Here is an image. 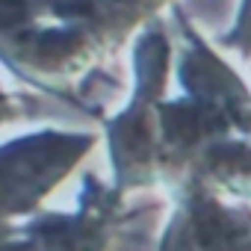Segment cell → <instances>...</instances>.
I'll return each instance as SVG.
<instances>
[{"instance_id":"1","label":"cell","mask_w":251,"mask_h":251,"mask_svg":"<svg viewBox=\"0 0 251 251\" xmlns=\"http://www.w3.org/2000/svg\"><path fill=\"white\" fill-rule=\"evenodd\" d=\"M89 136H39L0 148V213H24L59 180Z\"/></svg>"},{"instance_id":"2","label":"cell","mask_w":251,"mask_h":251,"mask_svg":"<svg viewBox=\"0 0 251 251\" xmlns=\"http://www.w3.org/2000/svg\"><path fill=\"white\" fill-rule=\"evenodd\" d=\"M163 251H251V213L192 198L172 222Z\"/></svg>"}]
</instances>
